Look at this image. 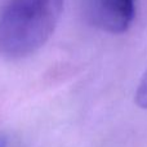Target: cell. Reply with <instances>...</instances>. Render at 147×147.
Listing matches in <instances>:
<instances>
[{
  "label": "cell",
  "mask_w": 147,
  "mask_h": 147,
  "mask_svg": "<svg viewBox=\"0 0 147 147\" xmlns=\"http://www.w3.org/2000/svg\"><path fill=\"white\" fill-rule=\"evenodd\" d=\"M63 0H5L0 9V54L20 59L49 40L61 17Z\"/></svg>",
  "instance_id": "6da1fadb"
},
{
  "label": "cell",
  "mask_w": 147,
  "mask_h": 147,
  "mask_svg": "<svg viewBox=\"0 0 147 147\" xmlns=\"http://www.w3.org/2000/svg\"><path fill=\"white\" fill-rule=\"evenodd\" d=\"M86 20L109 34H124L136 17V0H81Z\"/></svg>",
  "instance_id": "7a4b0ae2"
},
{
  "label": "cell",
  "mask_w": 147,
  "mask_h": 147,
  "mask_svg": "<svg viewBox=\"0 0 147 147\" xmlns=\"http://www.w3.org/2000/svg\"><path fill=\"white\" fill-rule=\"evenodd\" d=\"M134 102L138 107L143 110H147V70L141 78V81L136 89L134 94Z\"/></svg>",
  "instance_id": "3957f363"
},
{
  "label": "cell",
  "mask_w": 147,
  "mask_h": 147,
  "mask_svg": "<svg viewBox=\"0 0 147 147\" xmlns=\"http://www.w3.org/2000/svg\"><path fill=\"white\" fill-rule=\"evenodd\" d=\"M0 147H7V138H5V136H0Z\"/></svg>",
  "instance_id": "277c9868"
}]
</instances>
